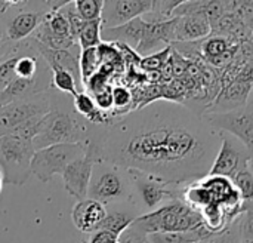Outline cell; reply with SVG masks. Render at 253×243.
<instances>
[{
    "instance_id": "484cf974",
    "label": "cell",
    "mask_w": 253,
    "mask_h": 243,
    "mask_svg": "<svg viewBox=\"0 0 253 243\" xmlns=\"http://www.w3.org/2000/svg\"><path fill=\"white\" fill-rule=\"evenodd\" d=\"M74 7H76L77 15L83 21H95V19H101L104 1L102 0H76Z\"/></svg>"
},
{
    "instance_id": "2e32d148",
    "label": "cell",
    "mask_w": 253,
    "mask_h": 243,
    "mask_svg": "<svg viewBox=\"0 0 253 243\" xmlns=\"http://www.w3.org/2000/svg\"><path fill=\"white\" fill-rule=\"evenodd\" d=\"M105 215V205L90 199L79 200L71 211V220L74 226L83 233H95Z\"/></svg>"
},
{
    "instance_id": "e0dca14e",
    "label": "cell",
    "mask_w": 253,
    "mask_h": 243,
    "mask_svg": "<svg viewBox=\"0 0 253 243\" xmlns=\"http://www.w3.org/2000/svg\"><path fill=\"white\" fill-rule=\"evenodd\" d=\"M212 36L211 22L200 15L176 16L175 43H196Z\"/></svg>"
},
{
    "instance_id": "d590c367",
    "label": "cell",
    "mask_w": 253,
    "mask_h": 243,
    "mask_svg": "<svg viewBox=\"0 0 253 243\" xmlns=\"http://www.w3.org/2000/svg\"><path fill=\"white\" fill-rule=\"evenodd\" d=\"M252 163H253V160H252Z\"/></svg>"
},
{
    "instance_id": "277c9868",
    "label": "cell",
    "mask_w": 253,
    "mask_h": 243,
    "mask_svg": "<svg viewBox=\"0 0 253 243\" xmlns=\"http://www.w3.org/2000/svg\"><path fill=\"white\" fill-rule=\"evenodd\" d=\"M133 224L147 235H151L196 230L203 227V220L199 211L190 208L182 200H173L154 212L141 215Z\"/></svg>"
},
{
    "instance_id": "4fadbf2b",
    "label": "cell",
    "mask_w": 253,
    "mask_h": 243,
    "mask_svg": "<svg viewBox=\"0 0 253 243\" xmlns=\"http://www.w3.org/2000/svg\"><path fill=\"white\" fill-rule=\"evenodd\" d=\"M95 163H96L95 156L89 150H86L84 156L70 163L61 174L65 190L77 200H83L87 197V187Z\"/></svg>"
},
{
    "instance_id": "836d02e7",
    "label": "cell",
    "mask_w": 253,
    "mask_h": 243,
    "mask_svg": "<svg viewBox=\"0 0 253 243\" xmlns=\"http://www.w3.org/2000/svg\"><path fill=\"white\" fill-rule=\"evenodd\" d=\"M9 46L10 45H7V43L3 42V37H1V33H0V58L6 53V50L9 49Z\"/></svg>"
},
{
    "instance_id": "f1b7e54d",
    "label": "cell",
    "mask_w": 253,
    "mask_h": 243,
    "mask_svg": "<svg viewBox=\"0 0 253 243\" xmlns=\"http://www.w3.org/2000/svg\"><path fill=\"white\" fill-rule=\"evenodd\" d=\"M111 95H113V110H123L126 113H129L127 108H130L133 97L132 92L125 88V86H114L111 88Z\"/></svg>"
},
{
    "instance_id": "6da1fadb",
    "label": "cell",
    "mask_w": 253,
    "mask_h": 243,
    "mask_svg": "<svg viewBox=\"0 0 253 243\" xmlns=\"http://www.w3.org/2000/svg\"><path fill=\"white\" fill-rule=\"evenodd\" d=\"M96 162L139 171L166 184L188 186L209 175L219 134L181 102L156 99L107 125L86 141Z\"/></svg>"
},
{
    "instance_id": "9c48e42d",
    "label": "cell",
    "mask_w": 253,
    "mask_h": 243,
    "mask_svg": "<svg viewBox=\"0 0 253 243\" xmlns=\"http://www.w3.org/2000/svg\"><path fill=\"white\" fill-rule=\"evenodd\" d=\"M50 91L0 105V137L13 132L30 120L43 119L50 111Z\"/></svg>"
},
{
    "instance_id": "ba28073f",
    "label": "cell",
    "mask_w": 253,
    "mask_h": 243,
    "mask_svg": "<svg viewBox=\"0 0 253 243\" xmlns=\"http://www.w3.org/2000/svg\"><path fill=\"white\" fill-rule=\"evenodd\" d=\"M86 150V143L56 144L42 150H36L31 160V174L42 183H47L53 175H61L70 163L84 156Z\"/></svg>"
},
{
    "instance_id": "44dd1931",
    "label": "cell",
    "mask_w": 253,
    "mask_h": 243,
    "mask_svg": "<svg viewBox=\"0 0 253 243\" xmlns=\"http://www.w3.org/2000/svg\"><path fill=\"white\" fill-rule=\"evenodd\" d=\"M231 181L240 196L243 214L253 211V163L242 169Z\"/></svg>"
},
{
    "instance_id": "d6a6232c",
    "label": "cell",
    "mask_w": 253,
    "mask_h": 243,
    "mask_svg": "<svg viewBox=\"0 0 253 243\" xmlns=\"http://www.w3.org/2000/svg\"><path fill=\"white\" fill-rule=\"evenodd\" d=\"M89 243H119V238L108 232H95Z\"/></svg>"
},
{
    "instance_id": "f546056e",
    "label": "cell",
    "mask_w": 253,
    "mask_h": 243,
    "mask_svg": "<svg viewBox=\"0 0 253 243\" xmlns=\"http://www.w3.org/2000/svg\"><path fill=\"white\" fill-rule=\"evenodd\" d=\"M119 243H151L148 239V235L138 229L135 224L129 226L123 233L119 236Z\"/></svg>"
},
{
    "instance_id": "30bf717a",
    "label": "cell",
    "mask_w": 253,
    "mask_h": 243,
    "mask_svg": "<svg viewBox=\"0 0 253 243\" xmlns=\"http://www.w3.org/2000/svg\"><path fill=\"white\" fill-rule=\"evenodd\" d=\"M202 117L213 131L237 138L253 156V101H248L246 105L230 111L205 113Z\"/></svg>"
},
{
    "instance_id": "4dcf8cb0",
    "label": "cell",
    "mask_w": 253,
    "mask_h": 243,
    "mask_svg": "<svg viewBox=\"0 0 253 243\" xmlns=\"http://www.w3.org/2000/svg\"><path fill=\"white\" fill-rule=\"evenodd\" d=\"M93 101L98 107L99 111L108 114V113H113V95H111V88H104L102 91L93 94Z\"/></svg>"
},
{
    "instance_id": "1f68e13d",
    "label": "cell",
    "mask_w": 253,
    "mask_h": 243,
    "mask_svg": "<svg viewBox=\"0 0 253 243\" xmlns=\"http://www.w3.org/2000/svg\"><path fill=\"white\" fill-rule=\"evenodd\" d=\"M240 239L242 243L253 242V211L240 215Z\"/></svg>"
},
{
    "instance_id": "d6986e66",
    "label": "cell",
    "mask_w": 253,
    "mask_h": 243,
    "mask_svg": "<svg viewBox=\"0 0 253 243\" xmlns=\"http://www.w3.org/2000/svg\"><path fill=\"white\" fill-rule=\"evenodd\" d=\"M234 49H237V46L233 45V40L222 36H212L203 40L200 46V55L209 64L219 67L222 64L231 62Z\"/></svg>"
},
{
    "instance_id": "603a6c76",
    "label": "cell",
    "mask_w": 253,
    "mask_h": 243,
    "mask_svg": "<svg viewBox=\"0 0 253 243\" xmlns=\"http://www.w3.org/2000/svg\"><path fill=\"white\" fill-rule=\"evenodd\" d=\"M181 4L179 0L173 1H153V7L148 13L142 16L145 22L150 24H159V22H166L173 19V12L175 9Z\"/></svg>"
},
{
    "instance_id": "7c38bea8",
    "label": "cell",
    "mask_w": 253,
    "mask_h": 243,
    "mask_svg": "<svg viewBox=\"0 0 253 243\" xmlns=\"http://www.w3.org/2000/svg\"><path fill=\"white\" fill-rule=\"evenodd\" d=\"M153 7L151 0H119L104 1L101 21L104 28H114L130 22L135 18H141Z\"/></svg>"
},
{
    "instance_id": "8992f818",
    "label": "cell",
    "mask_w": 253,
    "mask_h": 243,
    "mask_svg": "<svg viewBox=\"0 0 253 243\" xmlns=\"http://www.w3.org/2000/svg\"><path fill=\"white\" fill-rule=\"evenodd\" d=\"M132 181V196L130 202L139 211L141 215L154 212L163 205L181 200V192L184 186L166 184L154 177L142 174L139 171L127 169Z\"/></svg>"
},
{
    "instance_id": "9a60e30c",
    "label": "cell",
    "mask_w": 253,
    "mask_h": 243,
    "mask_svg": "<svg viewBox=\"0 0 253 243\" xmlns=\"http://www.w3.org/2000/svg\"><path fill=\"white\" fill-rule=\"evenodd\" d=\"M105 209H107V215L99 224L96 232H108L116 235L117 238L129 226H132L136 218L141 217L139 211L135 208V205L130 200L105 205Z\"/></svg>"
},
{
    "instance_id": "8d00e7d4",
    "label": "cell",
    "mask_w": 253,
    "mask_h": 243,
    "mask_svg": "<svg viewBox=\"0 0 253 243\" xmlns=\"http://www.w3.org/2000/svg\"><path fill=\"white\" fill-rule=\"evenodd\" d=\"M251 243H253V242H251Z\"/></svg>"
},
{
    "instance_id": "8fae6325",
    "label": "cell",
    "mask_w": 253,
    "mask_h": 243,
    "mask_svg": "<svg viewBox=\"0 0 253 243\" xmlns=\"http://www.w3.org/2000/svg\"><path fill=\"white\" fill-rule=\"evenodd\" d=\"M219 134V150L211 166L209 175L224 177L233 180L242 169L251 165L253 156L251 151L233 135L225 132Z\"/></svg>"
},
{
    "instance_id": "ffe728a7",
    "label": "cell",
    "mask_w": 253,
    "mask_h": 243,
    "mask_svg": "<svg viewBox=\"0 0 253 243\" xmlns=\"http://www.w3.org/2000/svg\"><path fill=\"white\" fill-rule=\"evenodd\" d=\"M213 233L205 226L190 232H173V233H151L148 239L151 243H206Z\"/></svg>"
},
{
    "instance_id": "cb8c5ba5",
    "label": "cell",
    "mask_w": 253,
    "mask_h": 243,
    "mask_svg": "<svg viewBox=\"0 0 253 243\" xmlns=\"http://www.w3.org/2000/svg\"><path fill=\"white\" fill-rule=\"evenodd\" d=\"M101 30H102V21L95 19V21H86L84 27L79 36L77 45L80 49H89V48H98L102 40H101Z\"/></svg>"
},
{
    "instance_id": "4316f807",
    "label": "cell",
    "mask_w": 253,
    "mask_h": 243,
    "mask_svg": "<svg viewBox=\"0 0 253 243\" xmlns=\"http://www.w3.org/2000/svg\"><path fill=\"white\" fill-rule=\"evenodd\" d=\"M172 55V46L165 48L163 50L153 53L150 56H145L141 59V67L145 71H160L165 68V65L168 64V61L170 59Z\"/></svg>"
},
{
    "instance_id": "5b68a950",
    "label": "cell",
    "mask_w": 253,
    "mask_h": 243,
    "mask_svg": "<svg viewBox=\"0 0 253 243\" xmlns=\"http://www.w3.org/2000/svg\"><path fill=\"white\" fill-rule=\"evenodd\" d=\"M130 196L132 181L126 168L102 160L93 165L86 199L99 202L102 205H110L130 200Z\"/></svg>"
},
{
    "instance_id": "7402d4cb",
    "label": "cell",
    "mask_w": 253,
    "mask_h": 243,
    "mask_svg": "<svg viewBox=\"0 0 253 243\" xmlns=\"http://www.w3.org/2000/svg\"><path fill=\"white\" fill-rule=\"evenodd\" d=\"M79 64H80L82 83L84 85V82H87L95 73H98V70H99V67H101V55H99L98 48L83 49V50L80 52Z\"/></svg>"
},
{
    "instance_id": "e575fe53",
    "label": "cell",
    "mask_w": 253,
    "mask_h": 243,
    "mask_svg": "<svg viewBox=\"0 0 253 243\" xmlns=\"http://www.w3.org/2000/svg\"><path fill=\"white\" fill-rule=\"evenodd\" d=\"M252 94H253V89H252ZM249 101H253V95H252V98H251V99H249Z\"/></svg>"
},
{
    "instance_id": "3957f363",
    "label": "cell",
    "mask_w": 253,
    "mask_h": 243,
    "mask_svg": "<svg viewBox=\"0 0 253 243\" xmlns=\"http://www.w3.org/2000/svg\"><path fill=\"white\" fill-rule=\"evenodd\" d=\"M67 1H13L10 7L0 15V33L3 42L15 45L28 40L44 16L59 9Z\"/></svg>"
},
{
    "instance_id": "5bb4252c",
    "label": "cell",
    "mask_w": 253,
    "mask_h": 243,
    "mask_svg": "<svg viewBox=\"0 0 253 243\" xmlns=\"http://www.w3.org/2000/svg\"><path fill=\"white\" fill-rule=\"evenodd\" d=\"M175 24H176V18L159 24L147 22L144 37L139 46L135 49V52L139 56L145 58L163 50L168 46H172L175 43Z\"/></svg>"
},
{
    "instance_id": "7a4b0ae2",
    "label": "cell",
    "mask_w": 253,
    "mask_h": 243,
    "mask_svg": "<svg viewBox=\"0 0 253 243\" xmlns=\"http://www.w3.org/2000/svg\"><path fill=\"white\" fill-rule=\"evenodd\" d=\"M50 111L42 119L39 134L33 140L34 150L56 144L86 143L90 135V123L74 111L73 101L53 89H50Z\"/></svg>"
},
{
    "instance_id": "83f0119b",
    "label": "cell",
    "mask_w": 253,
    "mask_h": 243,
    "mask_svg": "<svg viewBox=\"0 0 253 243\" xmlns=\"http://www.w3.org/2000/svg\"><path fill=\"white\" fill-rule=\"evenodd\" d=\"M206 243H242L240 239V217L228 224L219 233H215Z\"/></svg>"
},
{
    "instance_id": "52a82bcc",
    "label": "cell",
    "mask_w": 253,
    "mask_h": 243,
    "mask_svg": "<svg viewBox=\"0 0 253 243\" xmlns=\"http://www.w3.org/2000/svg\"><path fill=\"white\" fill-rule=\"evenodd\" d=\"M36 150L31 141L15 135L0 137V169L7 184L22 186L31 175V160Z\"/></svg>"
},
{
    "instance_id": "d4e9b609",
    "label": "cell",
    "mask_w": 253,
    "mask_h": 243,
    "mask_svg": "<svg viewBox=\"0 0 253 243\" xmlns=\"http://www.w3.org/2000/svg\"><path fill=\"white\" fill-rule=\"evenodd\" d=\"M50 70H52V89L74 98L79 94V86L73 74L62 68H50Z\"/></svg>"
},
{
    "instance_id": "ac0fdd59",
    "label": "cell",
    "mask_w": 253,
    "mask_h": 243,
    "mask_svg": "<svg viewBox=\"0 0 253 243\" xmlns=\"http://www.w3.org/2000/svg\"><path fill=\"white\" fill-rule=\"evenodd\" d=\"M145 25L147 22L141 18H135L127 24L114 27V28H104L101 30V40L107 43H119L123 46L130 48L135 50L145 33Z\"/></svg>"
}]
</instances>
